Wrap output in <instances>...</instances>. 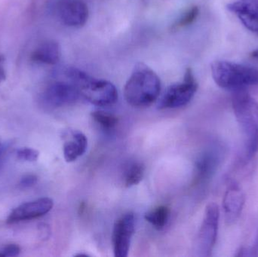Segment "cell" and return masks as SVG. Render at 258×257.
Here are the masks:
<instances>
[{"label":"cell","mask_w":258,"mask_h":257,"mask_svg":"<svg viewBox=\"0 0 258 257\" xmlns=\"http://www.w3.org/2000/svg\"><path fill=\"white\" fill-rule=\"evenodd\" d=\"M232 106L243 137L245 157L250 159L258 151V102L240 89L233 92Z\"/></svg>","instance_id":"cell-1"},{"label":"cell","mask_w":258,"mask_h":257,"mask_svg":"<svg viewBox=\"0 0 258 257\" xmlns=\"http://www.w3.org/2000/svg\"><path fill=\"white\" fill-rule=\"evenodd\" d=\"M160 91V78L157 74L144 63H138L124 88V96L128 104L140 108L153 104Z\"/></svg>","instance_id":"cell-2"},{"label":"cell","mask_w":258,"mask_h":257,"mask_svg":"<svg viewBox=\"0 0 258 257\" xmlns=\"http://www.w3.org/2000/svg\"><path fill=\"white\" fill-rule=\"evenodd\" d=\"M62 73L76 84L80 95L91 104L107 107L116 104L118 92L114 84L104 79H98L76 67H63Z\"/></svg>","instance_id":"cell-3"},{"label":"cell","mask_w":258,"mask_h":257,"mask_svg":"<svg viewBox=\"0 0 258 257\" xmlns=\"http://www.w3.org/2000/svg\"><path fill=\"white\" fill-rule=\"evenodd\" d=\"M214 81L221 89L234 91L258 85V69L227 60H217L212 64Z\"/></svg>","instance_id":"cell-4"},{"label":"cell","mask_w":258,"mask_h":257,"mask_svg":"<svg viewBox=\"0 0 258 257\" xmlns=\"http://www.w3.org/2000/svg\"><path fill=\"white\" fill-rule=\"evenodd\" d=\"M80 95L77 85L57 71L42 92V101L48 107L57 108L74 104Z\"/></svg>","instance_id":"cell-5"},{"label":"cell","mask_w":258,"mask_h":257,"mask_svg":"<svg viewBox=\"0 0 258 257\" xmlns=\"http://www.w3.org/2000/svg\"><path fill=\"white\" fill-rule=\"evenodd\" d=\"M198 89V83L190 68L185 72L183 81L168 88L159 100V109H175L187 105Z\"/></svg>","instance_id":"cell-6"},{"label":"cell","mask_w":258,"mask_h":257,"mask_svg":"<svg viewBox=\"0 0 258 257\" xmlns=\"http://www.w3.org/2000/svg\"><path fill=\"white\" fill-rule=\"evenodd\" d=\"M219 219L220 210L218 205L215 203L207 205L197 240V249L200 256L212 255L218 238Z\"/></svg>","instance_id":"cell-7"},{"label":"cell","mask_w":258,"mask_h":257,"mask_svg":"<svg viewBox=\"0 0 258 257\" xmlns=\"http://www.w3.org/2000/svg\"><path fill=\"white\" fill-rule=\"evenodd\" d=\"M135 229V218L132 213L124 214L116 222L112 237L115 256H128Z\"/></svg>","instance_id":"cell-8"},{"label":"cell","mask_w":258,"mask_h":257,"mask_svg":"<svg viewBox=\"0 0 258 257\" xmlns=\"http://www.w3.org/2000/svg\"><path fill=\"white\" fill-rule=\"evenodd\" d=\"M57 14L63 24L78 28L87 22L89 8L82 0H60L57 5Z\"/></svg>","instance_id":"cell-9"},{"label":"cell","mask_w":258,"mask_h":257,"mask_svg":"<svg viewBox=\"0 0 258 257\" xmlns=\"http://www.w3.org/2000/svg\"><path fill=\"white\" fill-rule=\"evenodd\" d=\"M53 206L54 202L49 198H41L22 204L9 214L7 223H15L39 218L48 214Z\"/></svg>","instance_id":"cell-10"},{"label":"cell","mask_w":258,"mask_h":257,"mask_svg":"<svg viewBox=\"0 0 258 257\" xmlns=\"http://www.w3.org/2000/svg\"><path fill=\"white\" fill-rule=\"evenodd\" d=\"M244 27L258 36V0H236L227 6Z\"/></svg>","instance_id":"cell-11"},{"label":"cell","mask_w":258,"mask_h":257,"mask_svg":"<svg viewBox=\"0 0 258 257\" xmlns=\"http://www.w3.org/2000/svg\"><path fill=\"white\" fill-rule=\"evenodd\" d=\"M245 205V196L239 185L233 183L226 190L223 199V209L226 221L234 223L242 214Z\"/></svg>","instance_id":"cell-12"},{"label":"cell","mask_w":258,"mask_h":257,"mask_svg":"<svg viewBox=\"0 0 258 257\" xmlns=\"http://www.w3.org/2000/svg\"><path fill=\"white\" fill-rule=\"evenodd\" d=\"M60 58V48L54 41H46L38 45L31 54V60L36 63L55 65Z\"/></svg>","instance_id":"cell-13"},{"label":"cell","mask_w":258,"mask_h":257,"mask_svg":"<svg viewBox=\"0 0 258 257\" xmlns=\"http://www.w3.org/2000/svg\"><path fill=\"white\" fill-rule=\"evenodd\" d=\"M71 135V140L65 142L63 146V156L67 162H73L84 155L88 147L87 137L81 131H72Z\"/></svg>","instance_id":"cell-14"},{"label":"cell","mask_w":258,"mask_h":257,"mask_svg":"<svg viewBox=\"0 0 258 257\" xmlns=\"http://www.w3.org/2000/svg\"><path fill=\"white\" fill-rule=\"evenodd\" d=\"M219 164V155L214 152H206L201 155L196 163L197 173L200 179H206L212 176Z\"/></svg>","instance_id":"cell-15"},{"label":"cell","mask_w":258,"mask_h":257,"mask_svg":"<svg viewBox=\"0 0 258 257\" xmlns=\"http://www.w3.org/2000/svg\"><path fill=\"white\" fill-rule=\"evenodd\" d=\"M171 211L167 206H159L146 213L144 218L157 230H162L168 224Z\"/></svg>","instance_id":"cell-16"},{"label":"cell","mask_w":258,"mask_h":257,"mask_svg":"<svg viewBox=\"0 0 258 257\" xmlns=\"http://www.w3.org/2000/svg\"><path fill=\"white\" fill-rule=\"evenodd\" d=\"M145 167L141 162L131 163L124 174V184L126 187L138 185L144 176Z\"/></svg>","instance_id":"cell-17"},{"label":"cell","mask_w":258,"mask_h":257,"mask_svg":"<svg viewBox=\"0 0 258 257\" xmlns=\"http://www.w3.org/2000/svg\"><path fill=\"white\" fill-rule=\"evenodd\" d=\"M92 117L103 130L107 132L113 131L119 122V119L115 115L103 110L92 112Z\"/></svg>","instance_id":"cell-18"},{"label":"cell","mask_w":258,"mask_h":257,"mask_svg":"<svg viewBox=\"0 0 258 257\" xmlns=\"http://www.w3.org/2000/svg\"><path fill=\"white\" fill-rule=\"evenodd\" d=\"M199 15H200V9L197 6H192L178 18L173 26V28L180 29L191 25L197 21Z\"/></svg>","instance_id":"cell-19"},{"label":"cell","mask_w":258,"mask_h":257,"mask_svg":"<svg viewBox=\"0 0 258 257\" xmlns=\"http://www.w3.org/2000/svg\"><path fill=\"white\" fill-rule=\"evenodd\" d=\"M39 152L32 148H22L17 151L18 159L25 161H36L39 158Z\"/></svg>","instance_id":"cell-20"},{"label":"cell","mask_w":258,"mask_h":257,"mask_svg":"<svg viewBox=\"0 0 258 257\" xmlns=\"http://www.w3.org/2000/svg\"><path fill=\"white\" fill-rule=\"evenodd\" d=\"M21 253L19 246L15 244H8L2 250V256H16Z\"/></svg>","instance_id":"cell-21"},{"label":"cell","mask_w":258,"mask_h":257,"mask_svg":"<svg viewBox=\"0 0 258 257\" xmlns=\"http://www.w3.org/2000/svg\"><path fill=\"white\" fill-rule=\"evenodd\" d=\"M37 177L34 175H27L21 178L20 181V185L23 188H29V187H33L37 182Z\"/></svg>","instance_id":"cell-22"},{"label":"cell","mask_w":258,"mask_h":257,"mask_svg":"<svg viewBox=\"0 0 258 257\" xmlns=\"http://www.w3.org/2000/svg\"><path fill=\"white\" fill-rule=\"evenodd\" d=\"M6 69H5V58L0 55V84L6 79Z\"/></svg>","instance_id":"cell-23"},{"label":"cell","mask_w":258,"mask_h":257,"mask_svg":"<svg viewBox=\"0 0 258 257\" xmlns=\"http://www.w3.org/2000/svg\"><path fill=\"white\" fill-rule=\"evenodd\" d=\"M251 57L253 60H256V61L258 62V49L251 52Z\"/></svg>","instance_id":"cell-24"},{"label":"cell","mask_w":258,"mask_h":257,"mask_svg":"<svg viewBox=\"0 0 258 257\" xmlns=\"http://www.w3.org/2000/svg\"><path fill=\"white\" fill-rule=\"evenodd\" d=\"M0 149H1V148H0Z\"/></svg>","instance_id":"cell-25"}]
</instances>
